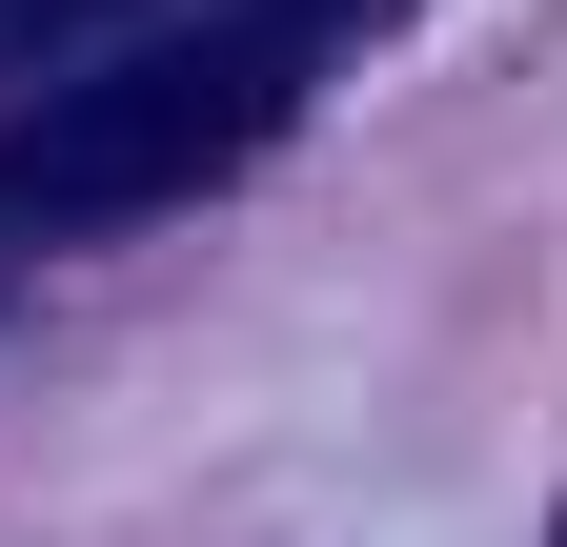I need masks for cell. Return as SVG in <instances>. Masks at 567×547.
I'll return each instance as SVG.
<instances>
[{"mask_svg": "<svg viewBox=\"0 0 567 547\" xmlns=\"http://www.w3.org/2000/svg\"><path fill=\"white\" fill-rule=\"evenodd\" d=\"M324 41H344V0H183V21H142L102 61H41V102L0 122V224L82 244V224H142V203L264 163L305 122Z\"/></svg>", "mask_w": 567, "mask_h": 547, "instance_id": "cell-1", "label": "cell"}, {"mask_svg": "<svg viewBox=\"0 0 567 547\" xmlns=\"http://www.w3.org/2000/svg\"><path fill=\"white\" fill-rule=\"evenodd\" d=\"M142 21H183V0H0V82H41V61H102Z\"/></svg>", "mask_w": 567, "mask_h": 547, "instance_id": "cell-2", "label": "cell"}]
</instances>
